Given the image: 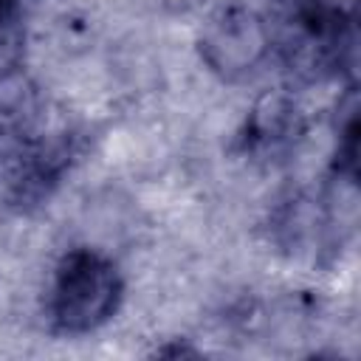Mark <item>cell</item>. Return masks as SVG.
<instances>
[{
  "mask_svg": "<svg viewBox=\"0 0 361 361\" xmlns=\"http://www.w3.org/2000/svg\"><path fill=\"white\" fill-rule=\"evenodd\" d=\"M73 158L68 133L42 127L37 87L17 71L0 79V203L28 212L51 197Z\"/></svg>",
  "mask_w": 361,
  "mask_h": 361,
  "instance_id": "cell-1",
  "label": "cell"
},
{
  "mask_svg": "<svg viewBox=\"0 0 361 361\" xmlns=\"http://www.w3.org/2000/svg\"><path fill=\"white\" fill-rule=\"evenodd\" d=\"M118 268L93 248H73L62 257L51 285L48 313L59 333L82 336L102 327L121 302Z\"/></svg>",
  "mask_w": 361,
  "mask_h": 361,
  "instance_id": "cell-2",
  "label": "cell"
},
{
  "mask_svg": "<svg viewBox=\"0 0 361 361\" xmlns=\"http://www.w3.org/2000/svg\"><path fill=\"white\" fill-rule=\"evenodd\" d=\"M271 51L268 23L245 6H226L200 31V56L223 79L248 76Z\"/></svg>",
  "mask_w": 361,
  "mask_h": 361,
  "instance_id": "cell-3",
  "label": "cell"
},
{
  "mask_svg": "<svg viewBox=\"0 0 361 361\" xmlns=\"http://www.w3.org/2000/svg\"><path fill=\"white\" fill-rule=\"evenodd\" d=\"M305 133L299 107L285 96H265L245 121L243 144L257 158L285 155Z\"/></svg>",
  "mask_w": 361,
  "mask_h": 361,
  "instance_id": "cell-4",
  "label": "cell"
},
{
  "mask_svg": "<svg viewBox=\"0 0 361 361\" xmlns=\"http://www.w3.org/2000/svg\"><path fill=\"white\" fill-rule=\"evenodd\" d=\"M25 48V25L17 0H0V79L20 71Z\"/></svg>",
  "mask_w": 361,
  "mask_h": 361,
  "instance_id": "cell-5",
  "label": "cell"
}]
</instances>
